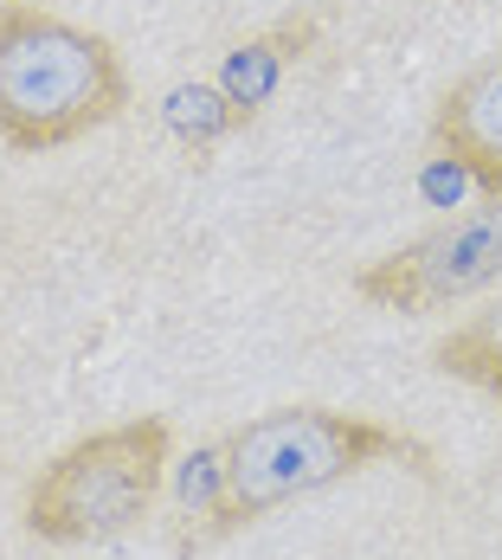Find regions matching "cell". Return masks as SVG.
Returning a JSON list of instances; mask_svg holds the SVG:
<instances>
[{"label":"cell","instance_id":"obj_1","mask_svg":"<svg viewBox=\"0 0 502 560\" xmlns=\"http://www.w3.org/2000/svg\"><path fill=\"white\" fill-rule=\"evenodd\" d=\"M367 464H412L432 470V451L412 432L361 419V412H335V406H278L245 419L238 432H225L213 451V490L200 503V522L180 535V548H213L225 535L278 515L296 497H316L341 477L367 470Z\"/></svg>","mask_w":502,"mask_h":560},{"label":"cell","instance_id":"obj_2","mask_svg":"<svg viewBox=\"0 0 502 560\" xmlns=\"http://www.w3.org/2000/svg\"><path fill=\"white\" fill-rule=\"evenodd\" d=\"M129 110V65L104 33L33 0H0V142L52 155Z\"/></svg>","mask_w":502,"mask_h":560},{"label":"cell","instance_id":"obj_3","mask_svg":"<svg viewBox=\"0 0 502 560\" xmlns=\"http://www.w3.org/2000/svg\"><path fill=\"white\" fill-rule=\"evenodd\" d=\"M167 457H174V425L155 412L65 445L26 490V535L52 548H91L136 528L162 497Z\"/></svg>","mask_w":502,"mask_h":560},{"label":"cell","instance_id":"obj_4","mask_svg":"<svg viewBox=\"0 0 502 560\" xmlns=\"http://www.w3.org/2000/svg\"><path fill=\"white\" fill-rule=\"evenodd\" d=\"M490 283H502V194H483V207L439 220L432 232L406 238L399 252L361 265L354 296L393 316H432Z\"/></svg>","mask_w":502,"mask_h":560},{"label":"cell","instance_id":"obj_5","mask_svg":"<svg viewBox=\"0 0 502 560\" xmlns=\"http://www.w3.org/2000/svg\"><path fill=\"white\" fill-rule=\"evenodd\" d=\"M432 142L483 194H502V46L477 58L432 110Z\"/></svg>","mask_w":502,"mask_h":560},{"label":"cell","instance_id":"obj_6","mask_svg":"<svg viewBox=\"0 0 502 560\" xmlns=\"http://www.w3.org/2000/svg\"><path fill=\"white\" fill-rule=\"evenodd\" d=\"M310 46H316V20H310V13H290V20L252 33V39H238V46L225 52V65L213 71V84L232 97V110L245 116V129L265 116V104L278 97V84H283V71L310 52Z\"/></svg>","mask_w":502,"mask_h":560},{"label":"cell","instance_id":"obj_7","mask_svg":"<svg viewBox=\"0 0 502 560\" xmlns=\"http://www.w3.org/2000/svg\"><path fill=\"white\" fill-rule=\"evenodd\" d=\"M432 368L451 374V381H464V387L490 393V399H502V303L477 310L470 323H457L451 336L432 341Z\"/></svg>","mask_w":502,"mask_h":560},{"label":"cell","instance_id":"obj_8","mask_svg":"<svg viewBox=\"0 0 502 560\" xmlns=\"http://www.w3.org/2000/svg\"><path fill=\"white\" fill-rule=\"evenodd\" d=\"M167 129H174L180 149L207 155L213 142H225V136L245 129V116L232 110V97H225L213 78H200V84H174V91H167Z\"/></svg>","mask_w":502,"mask_h":560}]
</instances>
